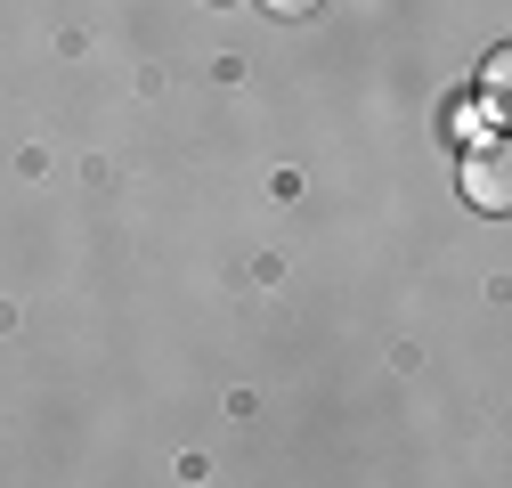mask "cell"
Wrapping results in <instances>:
<instances>
[{
  "label": "cell",
  "mask_w": 512,
  "mask_h": 488,
  "mask_svg": "<svg viewBox=\"0 0 512 488\" xmlns=\"http://www.w3.org/2000/svg\"><path fill=\"white\" fill-rule=\"evenodd\" d=\"M464 196H472L480 212H504V196H512V188H504V147H480V155L464 163Z\"/></svg>",
  "instance_id": "6da1fadb"
},
{
  "label": "cell",
  "mask_w": 512,
  "mask_h": 488,
  "mask_svg": "<svg viewBox=\"0 0 512 488\" xmlns=\"http://www.w3.org/2000/svg\"><path fill=\"white\" fill-rule=\"evenodd\" d=\"M261 9H269V17H317L326 0H261Z\"/></svg>",
  "instance_id": "7a4b0ae2"
}]
</instances>
